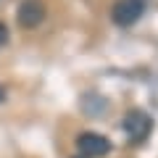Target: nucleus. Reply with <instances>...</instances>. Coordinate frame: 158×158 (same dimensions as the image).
I'll return each mask as SVG.
<instances>
[{
	"instance_id": "f03ea898",
	"label": "nucleus",
	"mask_w": 158,
	"mask_h": 158,
	"mask_svg": "<svg viewBox=\"0 0 158 158\" xmlns=\"http://www.w3.org/2000/svg\"><path fill=\"white\" fill-rule=\"evenodd\" d=\"M145 13V0H116L111 8V19L118 27H132Z\"/></svg>"
},
{
	"instance_id": "7ed1b4c3",
	"label": "nucleus",
	"mask_w": 158,
	"mask_h": 158,
	"mask_svg": "<svg viewBox=\"0 0 158 158\" xmlns=\"http://www.w3.org/2000/svg\"><path fill=\"white\" fill-rule=\"evenodd\" d=\"M77 148L82 153V158H100L111 150V142H108V137L98 135V132H85V135L77 137Z\"/></svg>"
},
{
	"instance_id": "20e7f679",
	"label": "nucleus",
	"mask_w": 158,
	"mask_h": 158,
	"mask_svg": "<svg viewBox=\"0 0 158 158\" xmlns=\"http://www.w3.org/2000/svg\"><path fill=\"white\" fill-rule=\"evenodd\" d=\"M45 19V6L40 0H24L19 6V24L21 27H37Z\"/></svg>"
},
{
	"instance_id": "423d86ee",
	"label": "nucleus",
	"mask_w": 158,
	"mask_h": 158,
	"mask_svg": "<svg viewBox=\"0 0 158 158\" xmlns=\"http://www.w3.org/2000/svg\"><path fill=\"white\" fill-rule=\"evenodd\" d=\"M0 100H6V90H0Z\"/></svg>"
},
{
	"instance_id": "39448f33",
	"label": "nucleus",
	"mask_w": 158,
	"mask_h": 158,
	"mask_svg": "<svg viewBox=\"0 0 158 158\" xmlns=\"http://www.w3.org/2000/svg\"><path fill=\"white\" fill-rule=\"evenodd\" d=\"M6 42H8V27L0 21V45H6Z\"/></svg>"
},
{
	"instance_id": "0eeeda50",
	"label": "nucleus",
	"mask_w": 158,
	"mask_h": 158,
	"mask_svg": "<svg viewBox=\"0 0 158 158\" xmlns=\"http://www.w3.org/2000/svg\"><path fill=\"white\" fill-rule=\"evenodd\" d=\"M77 158H82V156H77Z\"/></svg>"
},
{
	"instance_id": "f257e3e1",
	"label": "nucleus",
	"mask_w": 158,
	"mask_h": 158,
	"mask_svg": "<svg viewBox=\"0 0 158 158\" xmlns=\"http://www.w3.org/2000/svg\"><path fill=\"white\" fill-rule=\"evenodd\" d=\"M150 129H153V121H150V116H148L145 111H129L124 116V132H127V137H129V142H142V140H148V135H150Z\"/></svg>"
}]
</instances>
